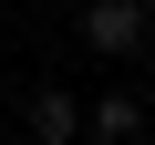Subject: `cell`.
I'll return each mask as SVG.
<instances>
[{
    "label": "cell",
    "instance_id": "1",
    "mask_svg": "<svg viewBox=\"0 0 155 145\" xmlns=\"http://www.w3.org/2000/svg\"><path fill=\"white\" fill-rule=\"evenodd\" d=\"M145 21H155L145 0H83V42H93L104 62H134V52H145Z\"/></svg>",
    "mask_w": 155,
    "mask_h": 145
},
{
    "label": "cell",
    "instance_id": "2",
    "mask_svg": "<svg viewBox=\"0 0 155 145\" xmlns=\"http://www.w3.org/2000/svg\"><path fill=\"white\" fill-rule=\"evenodd\" d=\"M31 145H83V104H72L62 83H41V93H31Z\"/></svg>",
    "mask_w": 155,
    "mask_h": 145
},
{
    "label": "cell",
    "instance_id": "3",
    "mask_svg": "<svg viewBox=\"0 0 155 145\" xmlns=\"http://www.w3.org/2000/svg\"><path fill=\"white\" fill-rule=\"evenodd\" d=\"M83 135H93V145H134V135H145V104H134V93H104V104L83 114Z\"/></svg>",
    "mask_w": 155,
    "mask_h": 145
},
{
    "label": "cell",
    "instance_id": "4",
    "mask_svg": "<svg viewBox=\"0 0 155 145\" xmlns=\"http://www.w3.org/2000/svg\"><path fill=\"white\" fill-rule=\"evenodd\" d=\"M145 11H155V0H145Z\"/></svg>",
    "mask_w": 155,
    "mask_h": 145
}]
</instances>
